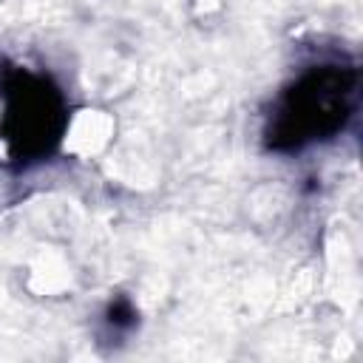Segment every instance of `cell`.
Listing matches in <instances>:
<instances>
[{
    "label": "cell",
    "mask_w": 363,
    "mask_h": 363,
    "mask_svg": "<svg viewBox=\"0 0 363 363\" xmlns=\"http://www.w3.org/2000/svg\"><path fill=\"white\" fill-rule=\"evenodd\" d=\"M357 71L346 65H320L295 79L272 105L264 142L269 150H301L332 139L352 116Z\"/></svg>",
    "instance_id": "obj_1"
},
{
    "label": "cell",
    "mask_w": 363,
    "mask_h": 363,
    "mask_svg": "<svg viewBox=\"0 0 363 363\" xmlns=\"http://www.w3.org/2000/svg\"><path fill=\"white\" fill-rule=\"evenodd\" d=\"M60 88L26 68L0 71V162L26 167L54 153L65 130Z\"/></svg>",
    "instance_id": "obj_2"
},
{
    "label": "cell",
    "mask_w": 363,
    "mask_h": 363,
    "mask_svg": "<svg viewBox=\"0 0 363 363\" xmlns=\"http://www.w3.org/2000/svg\"><path fill=\"white\" fill-rule=\"evenodd\" d=\"M105 323L113 329V332H128L136 326V309L128 298H116L108 303V312H105Z\"/></svg>",
    "instance_id": "obj_3"
}]
</instances>
